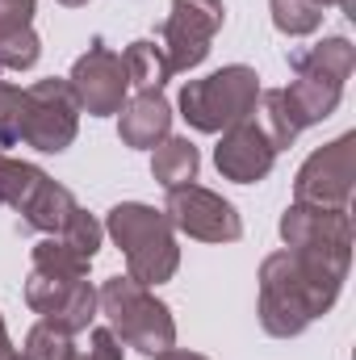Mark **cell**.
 I'll use <instances>...</instances> for the list:
<instances>
[{
  "label": "cell",
  "mask_w": 356,
  "mask_h": 360,
  "mask_svg": "<svg viewBox=\"0 0 356 360\" xmlns=\"http://www.w3.org/2000/svg\"><path fill=\"white\" fill-rule=\"evenodd\" d=\"M0 205L17 210V218L30 231H42V235H59L63 222L76 214L72 188H63L42 168H34L25 160H13L4 151H0Z\"/></svg>",
  "instance_id": "obj_6"
},
{
  "label": "cell",
  "mask_w": 356,
  "mask_h": 360,
  "mask_svg": "<svg viewBox=\"0 0 356 360\" xmlns=\"http://www.w3.org/2000/svg\"><path fill=\"white\" fill-rule=\"evenodd\" d=\"M172 134V105L164 92H134L117 109V139L134 151H151Z\"/></svg>",
  "instance_id": "obj_15"
},
{
  "label": "cell",
  "mask_w": 356,
  "mask_h": 360,
  "mask_svg": "<svg viewBox=\"0 0 356 360\" xmlns=\"http://www.w3.org/2000/svg\"><path fill=\"white\" fill-rule=\"evenodd\" d=\"M13 356H17V348H13L8 327H4V319H0V360H13Z\"/></svg>",
  "instance_id": "obj_28"
},
{
  "label": "cell",
  "mask_w": 356,
  "mask_h": 360,
  "mask_svg": "<svg viewBox=\"0 0 356 360\" xmlns=\"http://www.w3.org/2000/svg\"><path fill=\"white\" fill-rule=\"evenodd\" d=\"M151 360H210V356H201V352H184V348H168V352H160V356H151Z\"/></svg>",
  "instance_id": "obj_27"
},
{
  "label": "cell",
  "mask_w": 356,
  "mask_h": 360,
  "mask_svg": "<svg viewBox=\"0 0 356 360\" xmlns=\"http://www.w3.org/2000/svg\"><path fill=\"white\" fill-rule=\"evenodd\" d=\"M21 113H25V89L0 80V147L21 143Z\"/></svg>",
  "instance_id": "obj_24"
},
{
  "label": "cell",
  "mask_w": 356,
  "mask_h": 360,
  "mask_svg": "<svg viewBox=\"0 0 356 360\" xmlns=\"http://www.w3.org/2000/svg\"><path fill=\"white\" fill-rule=\"evenodd\" d=\"M109 239L126 256V276L139 285H164L180 269V248H177V226L168 222L164 210L143 205V201H122L105 218Z\"/></svg>",
  "instance_id": "obj_2"
},
{
  "label": "cell",
  "mask_w": 356,
  "mask_h": 360,
  "mask_svg": "<svg viewBox=\"0 0 356 360\" xmlns=\"http://www.w3.org/2000/svg\"><path fill=\"white\" fill-rule=\"evenodd\" d=\"M352 264V252L323 248H281L260 264V327L272 340L302 335L314 319H323Z\"/></svg>",
  "instance_id": "obj_1"
},
{
  "label": "cell",
  "mask_w": 356,
  "mask_h": 360,
  "mask_svg": "<svg viewBox=\"0 0 356 360\" xmlns=\"http://www.w3.org/2000/svg\"><path fill=\"white\" fill-rule=\"evenodd\" d=\"M25 306L34 314H42V323H55L68 335L89 331L96 310H101L89 276L63 281V276H46V272H30V281H25Z\"/></svg>",
  "instance_id": "obj_11"
},
{
  "label": "cell",
  "mask_w": 356,
  "mask_h": 360,
  "mask_svg": "<svg viewBox=\"0 0 356 360\" xmlns=\"http://www.w3.org/2000/svg\"><path fill=\"white\" fill-rule=\"evenodd\" d=\"M227 8L222 0H172L168 21L160 25V46L168 55L172 76L177 72H193L197 63H205L214 34L222 30Z\"/></svg>",
  "instance_id": "obj_10"
},
{
  "label": "cell",
  "mask_w": 356,
  "mask_h": 360,
  "mask_svg": "<svg viewBox=\"0 0 356 360\" xmlns=\"http://www.w3.org/2000/svg\"><path fill=\"white\" fill-rule=\"evenodd\" d=\"M34 13H38V0H0V34L30 30Z\"/></svg>",
  "instance_id": "obj_25"
},
{
  "label": "cell",
  "mask_w": 356,
  "mask_h": 360,
  "mask_svg": "<svg viewBox=\"0 0 356 360\" xmlns=\"http://www.w3.org/2000/svg\"><path fill=\"white\" fill-rule=\"evenodd\" d=\"M314 4H323V8H327V4H340V8H348V13L356 8V0H314Z\"/></svg>",
  "instance_id": "obj_29"
},
{
  "label": "cell",
  "mask_w": 356,
  "mask_h": 360,
  "mask_svg": "<svg viewBox=\"0 0 356 360\" xmlns=\"http://www.w3.org/2000/svg\"><path fill=\"white\" fill-rule=\"evenodd\" d=\"M281 239H285V248L352 252V218H348V210H327V205L293 201L281 214Z\"/></svg>",
  "instance_id": "obj_14"
},
{
  "label": "cell",
  "mask_w": 356,
  "mask_h": 360,
  "mask_svg": "<svg viewBox=\"0 0 356 360\" xmlns=\"http://www.w3.org/2000/svg\"><path fill=\"white\" fill-rule=\"evenodd\" d=\"M164 214L168 222L184 231L189 239H201V243H235L243 235V218L239 210L214 193V188H201V184H177L168 188V201H164Z\"/></svg>",
  "instance_id": "obj_9"
},
{
  "label": "cell",
  "mask_w": 356,
  "mask_h": 360,
  "mask_svg": "<svg viewBox=\"0 0 356 360\" xmlns=\"http://www.w3.org/2000/svg\"><path fill=\"white\" fill-rule=\"evenodd\" d=\"M68 84L80 101V113H92V117H113L130 96V76H126L122 55L109 51L101 38L76 59Z\"/></svg>",
  "instance_id": "obj_12"
},
{
  "label": "cell",
  "mask_w": 356,
  "mask_h": 360,
  "mask_svg": "<svg viewBox=\"0 0 356 360\" xmlns=\"http://www.w3.org/2000/svg\"><path fill=\"white\" fill-rule=\"evenodd\" d=\"M155 155H151V176L160 180L164 188H177V184H189V180H197V168H201V155H197V147L189 143V139H177V134H168L160 147H151Z\"/></svg>",
  "instance_id": "obj_17"
},
{
  "label": "cell",
  "mask_w": 356,
  "mask_h": 360,
  "mask_svg": "<svg viewBox=\"0 0 356 360\" xmlns=\"http://www.w3.org/2000/svg\"><path fill=\"white\" fill-rule=\"evenodd\" d=\"M256 101H260V76L248 63H231L210 72L205 80H189L177 96L180 117L201 134H222L227 126L248 122L256 113Z\"/></svg>",
  "instance_id": "obj_5"
},
{
  "label": "cell",
  "mask_w": 356,
  "mask_h": 360,
  "mask_svg": "<svg viewBox=\"0 0 356 360\" xmlns=\"http://www.w3.org/2000/svg\"><path fill=\"white\" fill-rule=\"evenodd\" d=\"M80 130V101L68 80H38L25 89V113H21V143L42 151V155H59L76 143Z\"/></svg>",
  "instance_id": "obj_7"
},
{
  "label": "cell",
  "mask_w": 356,
  "mask_h": 360,
  "mask_svg": "<svg viewBox=\"0 0 356 360\" xmlns=\"http://www.w3.org/2000/svg\"><path fill=\"white\" fill-rule=\"evenodd\" d=\"M72 356H76V344L55 323H38L25 335V348H21V360H72Z\"/></svg>",
  "instance_id": "obj_22"
},
{
  "label": "cell",
  "mask_w": 356,
  "mask_h": 360,
  "mask_svg": "<svg viewBox=\"0 0 356 360\" xmlns=\"http://www.w3.org/2000/svg\"><path fill=\"white\" fill-rule=\"evenodd\" d=\"M34 272H46V276H63V281H72V276H89V260H80L63 239H42L38 248H34Z\"/></svg>",
  "instance_id": "obj_20"
},
{
  "label": "cell",
  "mask_w": 356,
  "mask_h": 360,
  "mask_svg": "<svg viewBox=\"0 0 356 360\" xmlns=\"http://www.w3.org/2000/svg\"><path fill=\"white\" fill-rule=\"evenodd\" d=\"M96 306L109 319V331L126 348H134L143 356H160V352L177 348V319L147 285H139L130 276H109L96 289Z\"/></svg>",
  "instance_id": "obj_4"
},
{
  "label": "cell",
  "mask_w": 356,
  "mask_h": 360,
  "mask_svg": "<svg viewBox=\"0 0 356 360\" xmlns=\"http://www.w3.org/2000/svg\"><path fill=\"white\" fill-rule=\"evenodd\" d=\"M260 101H265V134L272 139L276 151H289L298 143V134L306 130L302 117H298V109H293V101L285 96V89L260 92Z\"/></svg>",
  "instance_id": "obj_18"
},
{
  "label": "cell",
  "mask_w": 356,
  "mask_h": 360,
  "mask_svg": "<svg viewBox=\"0 0 356 360\" xmlns=\"http://www.w3.org/2000/svg\"><path fill=\"white\" fill-rule=\"evenodd\" d=\"M59 4H68V8H80V4H89V0H59Z\"/></svg>",
  "instance_id": "obj_30"
},
{
  "label": "cell",
  "mask_w": 356,
  "mask_h": 360,
  "mask_svg": "<svg viewBox=\"0 0 356 360\" xmlns=\"http://www.w3.org/2000/svg\"><path fill=\"white\" fill-rule=\"evenodd\" d=\"M268 13H272V25L289 38H306L323 25V4L314 0H268Z\"/></svg>",
  "instance_id": "obj_19"
},
{
  "label": "cell",
  "mask_w": 356,
  "mask_h": 360,
  "mask_svg": "<svg viewBox=\"0 0 356 360\" xmlns=\"http://www.w3.org/2000/svg\"><path fill=\"white\" fill-rule=\"evenodd\" d=\"M13 360H21V356H13Z\"/></svg>",
  "instance_id": "obj_31"
},
{
  "label": "cell",
  "mask_w": 356,
  "mask_h": 360,
  "mask_svg": "<svg viewBox=\"0 0 356 360\" xmlns=\"http://www.w3.org/2000/svg\"><path fill=\"white\" fill-rule=\"evenodd\" d=\"M289 68H293V84L285 89V96L293 101L302 126H319L344 101V84L356 68V46L344 34H336V38L306 46V51H293Z\"/></svg>",
  "instance_id": "obj_3"
},
{
  "label": "cell",
  "mask_w": 356,
  "mask_h": 360,
  "mask_svg": "<svg viewBox=\"0 0 356 360\" xmlns=\"http://www.w3.org/2000/svg\"><path fill=\"white\" fill-rule=\"evenodd\" d=\"M214 164L235 184H260L276 164V147L265 134V126L248 117V122H235L222 130V139L214 147Z\"/></svg>",
  "instance_id": "obj_13"
},
{
  "label": "cell",
  "mask_w": 356,
  "mask_h": 360,
  "mask_svg": "<svg viewBox=\"0 0 356 360\" xmlns=\"http://www.w3.org/2000/svg\"><path fill=\"white\" fill-rule=\"evenodd\" d=\"M55 239H63V243H68V248H72V252H76L80 260H89V264H92V260H96V252H101L105 226H101V222L92 218L89 210H80V205H76V214H72V218L63 222V231H59Z\"/></svg>",
  "instance_id": "obj_21"
},
{
  "label": "cell",
  "mask_w": 356,
  "mask_h": 360,
  "mask_svg": "<svg viewBox=\"0 0 356 360\" xmlns=\"http://www.w3.org/2000/svg\"><path fill=\"white\" fill-rule=\"evenodd\" d=\"M126 63V76H130V89L139 92H164V84L172 80V68H168V55L155 38H139L126 46L122 55Z\"/></svg>",
  "instance_id": "obj_16"
},
{
  "label": "cell",
  "mask_w": 356,
  "mask_h": 360,
  "mask_svg": "<svg viewBox=\"0 0 356 360\" xmlns=\"http://www.w3.org/2000/svg\"><path fill=\"white\" fill-rule=\"evenodd\" d=\"M356 184V130L331 139L319 147L293 176V201L306 205H327V210H348Z\"/></svg>",
  "instance_id": "obj_8"
},
{
  "label": "cell",
  "mask_w": 356,
  "mask_h": 360,
  "mask_svg": "<svg viewBox=\"0 0 356 360\" xmlns=\"http://www.w3.org/2000/svg\"><path fill=\"white\" fill-rule=\"evenodd\" d=\"M122 348H126V344H122L109 327H92L89 331V360H126Z\"/></svg>",
  "instance_id": "obj_26"
},
{
  "label": "cell",
  "mask_w": 356,
  "mask_h": 360,
  "mask_svg": "<svg viewBox=\"0 0 356 360\" xmlns=\"http://www.w3.org/2000/svg\"><path fill=\"white\" fill-rule=\"evenodd\" d=\"M38 55H42V42H38L34 25L0 34V72H25V68L38 63Z\"/></svg>",
  "instance_id": "obj_23"
}]
</instances>
